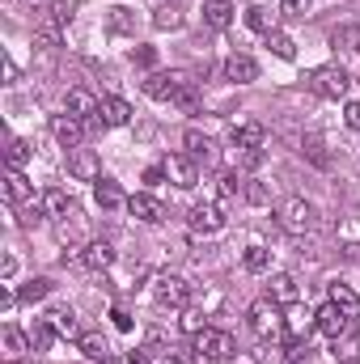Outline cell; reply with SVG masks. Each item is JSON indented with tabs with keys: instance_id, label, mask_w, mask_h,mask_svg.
Segmentation results:
<instances>
[{
	"instance_id": "e0dca14e",
	"label": "cell",
	"mask_w": 360,
	"mask_h": 364,
	"mask_svg": "<svg viewBox=\"0 0 360 364\" xmlns=\"http://www.w3.org/2000/svg\"><path fill=\"white\" fill-rule=\"evenodd\" d=\"M68 174L81 182H97L102 178V170H97V157H93L90 149H73V157H68Z\"/></svg>"
},
{
	"instance_id": "d590c367",
	"label": "cell",
	"mask_w": 360,
	"mask_h": 364,
	"mask_svg": "<svg viewBox=\"0 0 360 364\" xmlns=\"http://www.w3.org/2000/svg\"><path fill=\"white\" fill-rule=\"evenodd\" d=\"M268 47L280 55V60H292V55H297V43H292L288 34H280V30H271L268 34Z\"/></svg>"
},
{
	"instance_id": "f35d334b",
	"label": "cell",
	"mask_w": 360,
	"mask_h": 364,
	"mask_svg": "<svg viewBox=\"0 0 360 364\" xmlns=\"http://www.w3.org/2000/svg\"><path fill=\"white\" fill-rule=\"evenodd\" d=\"M238 191H246V186H242V178H238V174H221V199H233Z\"/></svg>"
},
{
	"instance_id": "f546056e",
	"label": "cell",
	"mask_w": 360,
	"mask_h": 364,
	"mask_svg": "<svg viewBox=\"0 0 360 364\" xmlns=\"http://www.w3.org/2000/svg\"><path fill=\"white\" fill-rule=\"evenodd\" d=\"M30 348H34V343H30V339H26L17 326H4V352H9V356H17V360H21Z\"/></svg>"
},
{
	"instance_id": "d4e9b609",
	"label": "cell",
	"mask_w": 360,
	"mask_h": 364,
	"mask_svg": "<svg viewBox=\"0 0 360 364\" xmlns=\"http://www.w3.org/2000/svg\"><path fill=\"white\" fill-rule=\"evenodd\" d=\"M246 26H250L255 34H271V30H275V13H271L268 4H250V9H246Z\"/></svg>"
},
{
	"instance_id": "f907efd6",
	"label": "cell",
	"mask_w": 360,
	"mask_h": 364,
	"mask_svg": "<svg viewBox=\"0 0 360 364\" xmlns=\"http://www.w3.org/2000/svg\"><path fill=\"white\" fill-rule=\"evenodd\" d=\"M162 364H186V360H179V356H166V360H162Z\"/></svg>"
},
{
	"instance_id": "30bf717a",
	"label": "cell",
	"mask_w": 360,
	"mask_h": 364,
	"mask_svg": "<svg viewBox=\"0 0 360 364\" xmlns=\"http://www.w3.org/2000/svg\"><path fill=\"white\" fill-rule=\"evenodd\" d=\"M225 229V208L221 203H195L191 208V233H221Z\"/></svg>"
},
{
	"instance_id": "9c48e42d",
	"label": "cell",
	"mask_w": 360,
	"mask_h": 364,
	"mask_svg": "<svg viewBox=\"0 0 360 364\" xmlns=\"http://www.w3.org/2000/svg\"><path fill=\"white\" fill-rule=\"evenodd\" d=\"M127 212L136 216V220H144V225H162L170 212H166V203L157 199V195H149V191H140V195H132L127 199Z\"/></svg>"
},
{
	"instance_id": "e575fe53",
	"label": "cell",
	"mask_w": 360,
	"mask_h": 364,
	"mask_svg": "<svg viewBox=\"0 0 360 364\" xmlns=\"http://www.w3.org/2000/svg\"><path fill=\"white\" fill-rule=\"evenodd\" d=\"M51 339H55V326H51L47 318H38V322H34V331H30V343H34L38 352H47V348H51Z\"/></svg>"
},
{
	"instance_id": "484cf974",
	"label": "cell",
	"mask_w": 360,
	"mask_h": 364,
	"mask_svg": "<svg viewBox=\"0 0 360 364\" xmlns=\"http://www.w3.org/2000/svg\"><path fill=\"white\" fill-rule=\"evenodd\" d=\"M77 348H81L90 360H106V356H110V343H106V335H97V331H85V335L77 339Z\"/></svg>"
},
{
	"instance_id": "8d00e7d4",
	"label": "cell",
	"mask_w": 360,
	"mask_h": 364,
	"mask_svg": "<svg viewBox=\"0 0 360 364\" xmlns=\"http://www.w3.org/2000/svg\"><path fill=\"white\" fill-rule=\"evenodd\" d=\"M301 153H305L314 166H331V157H327V149H322V140H318V136H305V140H301Z\"/></svg>"
},
{
	"instance_id": "4316f807",
	"label": "cell",
	"mask_w": 360,
	"mask_h": 364,
	"mask_svg": "<svg viewBox=\"0 0 360 364\" xmlns=\"http://www.w3.org/2000/svg\"><path fill=\"white\" fill-rule=\"evenodd\" d=\"M93 195H97V203H102V208H119V203H127L115 178H97V182H93Z\"/></svg>"
},
{
	"instance_id": "2e32d148",
	"label": "cell",
	"mask_w": 360,
	"mask_h": 364,
	"mask_svg": "<svg viewBox=\"0 0 360 364\" xmlns=\"http://www.w3.org/2000/svg\"><path fill=\"white\" fill-rule=\"evenodd\" d=\"M182 144H186V157H191V161H203V166H212V161H216V144H212L199 127H191V132L182 136Z\"/></svg>"
},
{
	"instance_id": "5b68a950",
	"label": "cell",
	"mask_w": 360,
	"mask_h": 364,
	"mask_svg": "<svg viewBox=\"0 0 360 364\" xmlns=\"http://www.w3.org/2000/svg\"><path fill=\"white\" fill-rule=\"evenodd\" d=\"M68 114H77L90 132H102V127H106V119H102V102H97L90 90H81V85L68 90Z\"/></svg>"
},
{
	"instance_id": "7402d4cb",
	"label": "cell",
	"mask_w": 360,
	"mask_h": 364,
	"mask_svg": "<svg viewBox=\"0 0 360 364\" xmlns=\"http://www.w3.org/2000/svg\"><path fill=\"white\" fill-rule=\"evenodd\" d=\"M81 263H85L90 272H106V267L115 263V246H110V242H90V246L81 250Z\"/></svg>"
},
{
	"instance_id": "f1b7e54d",
	"label": "cell",
	"mask_w": 360,
	"mask_h": 364,
	"mask_svg": "<svg viewBox=\"0 0 360 364\" xmlns=\"http://www.w3.org/2000/svg\"><path fill=\"white\" fill-rule=\"evenodd\" d=\"M47 296H51V279H43V275L30 279V284H21V292H17V301H30V305L34 301H47Z\"/></svg>"
},
{
	"instance_id": "816d5d0a",
	"label": "cell",
	"mask_w": 360,
	"mask_h": 364,
	"mask_svg": "<svg viewBox=\"0 0 360 364\" xmlns=\"http://www.w3.org/2000/svg\"><path fill=\"white\" fill-rule=\"evenodd\" d=\"M339 364H360V360H356V356H348V360H339Z\"/></svg>"
},
{
	"instance_id": "db71d44e",
	"label": "cell",
	"mask_w": 360,
	"mask_h": 364,
	"mask_svg": "<svg viewBox=\"0 0 360 364\" xmlns=\"http://www.w3.org/2000/svg\"><path fill=\"white\" fill-rule=\"evenodd\" d=\"M17 364H30V360H17Z\"/></svg>"
},
{
	"instance_id": "f5cc1de1",
	"label": "cell",
	"mask_w": 360,
	"mask_h": 364,
	"mask_svg": "<svg viewBox=\"0 0 360 364\" xmlns=\"http://www.w3.org/2000/svg\"><path fill=\"white\" fill-rule=\"evenodd\" d=\"M102 364H119V360H102Z\"/></svg>"
},
{
	"instance_id": "f6af8a7d",
	"label": "cell",
	"mask_w": 360,
	"mask_h": 364,
	"mask_svg": "<svg viewBox=\"0 0 360 364\" xmlns=\"http://www.w3.org/2000/svg\"><path fill=\"white\" fill-rule=\"evenodd\" d=\"M182 331L199 335V331H203V318H199V314H186V318H182Z\"/></svg>"
},
{
	"instance_id": "277c9868",
	"label": "cell",
	"mask_w": 360,
	"mask_h": 364,
	"mask_svg": "<svg viewBox=\"0 0 360 364\" xmlns=\"http://www.w3.org/2000/svg\"><path fill=\"white\" fill-rule=\"evenodd\" d=\"M309 85H314V93H318V97H331V102H339V97H348V93H352V77H348L344 68L327 64V68H314Z\"/></svg>"
},
{
	"instance_id": "3957f363",
	"label": "cell",
	"mask_w": 360,
	"mask_h": 364,
	"mask_svg": "<svg viewBox=\"0 0 360 364\" xmlns=\"http://www.w3.org/2000/svg\"><path fill=\"white\" fill-rule=\"evenodd\" d=\"M284 305H275L271 296H263V301H255L250 305V331L259 335V339H280L284 335V314H280Z\"/></svg>"
},
{
	"instance_id": "ac0fdd59",
	"label": "cell",
	"mask_w": 360,
	"mask_h": 364,
	"mask_svg": "<svg viewBox=\"0 0 360 364\" xmlns=\"http://www.w3.org/2000/svg\"><path fill=\"white\" fill-rule=\"evenodd\" d=\"M132 114H136V110H132V102H127V97H115V93H110V97H102V119H106V127H127V123H132Z\"/></svg>"
},
{
	"instance_id": "603a6c76",
	"label": "cell",
	"mask_w": 360,
	"mask_h": 364,
	"mask_svg": "<svg viewBox=\"0 0 360 364\" xmlns=\"http://www.w3.org/2000/svg\"><path fill=\"white\" fill-rule=\"evenodd\" d=\"M43 212L47 216H68V212H77V203L68 199V191H60V186H51V191H43Z\"/></svg>"
},
{
	"instance_id": "7a4b0ae2",
	"label": "cell",
	"mask_w": 360,
	"mask_h": 364,
	"mask_svg": "<svg viewBox=\"0 0 360 364\" xmlns=\"http://www.w3.org/2000/svg\"><path fill=\"white\" fill-rule=\"evenodd\" d=\"M195 352L212 364H225V360L238 356V343H233V335H225V331H216V326H203V331L195 335Z\"/></svg>"
},
{
	"instance_id": "7dc6e473",
	"label": "cell",
	"mask_w": 360,
	"mask_h": 364,
	"mask_svg": "<svg viewBox=\"0 0 360 364\" xmlns=\"http://www.w3.org/2000/svg\"><path fill=\"white\" fill-rule=\"evenodd\" d=\"M110 318H115V326H119V331H132V318H127V314H123V309H115V314H110Z\"/></svg>"
},
{
	"instance_id": "d6a6232c",
	"label": "cell",
	"mask_w": 360,
	"mask_h": 364,
	"mask_svg": "<svg viewBox=\"0 0 360 364\" xmlns=\"http://www.w3.org/2000/svg\"><path fill=\"white\" fill-rule=\"evenodd\" d=\"M174 106H179L182 114H195V110H199V93H195V85H191V81H182V85H179V93H174Z\"/></svg>"
},
{
	"instance_id": "6da1fadb",
	"label": "cell",
	"mask_w": 360,
	"mask_h": 364,
	"mask_svg": "<svg viewBox=\"0 0 360 364\" xmlns=\"http://www.w3.org/2000/svg\"><path fill=\"white\" fill-rule=\"evenodd\" d=\"M275 220H280V229H284V233L305 237V233H314V225H318V208H314L309 199H301V195H288V199L280 203Z\"/></svg>"
},
{
	"instance_id": "44dd1931",
	"label": "cell",
	"mask_w": 360,
	"mask_h": 364,
	"mask_svg": "<svg viewBox=\"0 0 360 364\" xmlns=\"http://www.w3.org/2000/svg\"><path fill=\"white\" fill-rule=\"evenodd\" d=\"M233 13H238V9H233L229 0H203V21H208L212 30H229V26H233Z\"/></svg>"
},
{
	"instance_id": "1f68e13d",
	"label": "cell",
	"mask_w": 360,
	"mask_h": 364,
	"mask_svg": "<svg viewBox=\"0 0 360 364\" xmlns=\"http://www.w3.org/2000/svg\"><path fill=\"white\" fill-rule=\"evenodd\" d=\"M106 26H110V34H127V30H136V17H132V9H110V17H106Z\"/></svg>"
},
{
	"instance_id": "7bdbcfd3",
	"label": "cell",
	"mask_w": 360,
	"mask_h": 364,
	"mask_svg": "<svg viewBox=\"0 0 360 364\" xmlns=\"http://www.w3.org/2000/svg\"><path fill=\"white\" fill-rule=\"evenodd\" d=\"M246 199H250V203H268L271 195H268V186H263V182H246Z\"/></svg>"
},
{
	"instance_id": "ee69618b",
	"label": "cell",
	"mask_w": 360,
	"mask_h": 364,
	"mask_svg": "<svg viewBox=\"0 0 360 364\" xmlns=\"http://www.w3.org/2000/svg\"><path fill=\"white\" fill-rule=\"evenodd\" d=\"M344 119H348L352 132H360V102H348V106H344Z\"/></svg>"
},
{
	"instance_id": "9a60e30c",
	"label": "cell",
	"mask_w": 360,
	"mask_h": 364,
	"mask_svg": "<svg viewBox=\"0 0 360 364\" xmlns=\"http://www.w3.org/2000/svg\"><path fill=\"white\" fill-rule=\"evenodd\" d=\"M268 296L275 301V305H297V301H301V284H297L288 272H280V275H271Z\"/></svg>"
},
{
	"instance_id": "8fae6325",
	"label": "cell",
	"mask_w": 360,
	"mask_h": 364,
	"mask_svg": "<svg viewBox=\"0 0 360 364\" xmlns=\"http://www.w3.org/2000/svg\"><path fill=\"white\" fill-rule=\"evenodd\" d=\"M225 77H229L233 85H250V81H259V64H255V55L233 51V55L225 60Z\"/></svg>"
},
{
	"instance_id": "5bb4252c",
	"label": "cell",
	"mask_w": 360,
	"mask_h": 364,
	"mask_svg": "<svg viewBox=\"0 0 360 364\" xmlns=\"http://www.w3.org/2000/svg\"><path fill=\"white\" fill-rule=\"evenodd\" d=\"M4 199H9L13 208L34 203V186H30V178H26L21 170H9V174H4Z\"/></svg>"
},
{
	"instance_id": "52a82bcc",
	"label": "cell",
	"mask_w": 360,
	"mask_h": 364,
	"mask_svg": "<svg viewBox=\"0 0 360 364\" xmlns=\"http://www.w3.org/2000/svg\"><path fill=\"white\" fill-rule=\"evenodd\" d=\"M153 292H157V305H170V309H182L191 301V284L182 275H157Z\"/></svg>"
},
{
	"instance_id": "ffe728a7",
	"label": "cell",
	"mask_w": 360,
	"mask_h": 364,
	"mask_svg": "<svg viewBox=\"0 0 360 364\" xmlns=\"http://www.w3.org/2000/svg\"><path fill=\"white\" fill-rule=\"evenodd\" d=\"M47 322L55 326V335H64V339H81V331H77V314H73L68 305H51V309H47Z\"/></svg>"
},
{
	"instance_id": "74e56055",
	"label": "cell",
	"mask_w": 360,
	"mask_h": 364,
	"mask_svg": "<svg viewBox=\"0 0 360 364\" xmlns=\"http://www.w3.org/2000/svg\"><path fill=\"white\" fill-rule=\"evenodd\" d=\"M153 26H157V30H179L182 13L174 9V4H170V9H157V13H153Z\"/></svg>"
},
{
	"instance_id": "83f0119b",
	"label": "cell",
	"mask_w": 360,
	"mask_h": 364,
	"mask_svg": "<svg viewBox=\"0 0 360 364\" xmlns=\"http://www.w3.org/2000/svg\"><path fill=\"white\" fill-rule=\"evenodd\" d=\"M30 153H34V149H30V140L13 136V140H9V149H4V157H9V170H21V166L30 161Z\"/></svg>"
},
{
	"instance_id": "4dcf8cb0",
	"label": "cell",
	"mask_w": 360,
	"mask_h": 364,
	"mask_svg": "<svg viewBox=\"0 0 360 364\" xmlns=\"http://www.w3.org/2000/svg\"><path fill=\"white\" fill-rule=\"evenodd\" d=\"M331 47H344V51H360V26H339L335 34H331Z\"/></svg>"
},
{
	"instance_id": "bcb514c9",
	"label": "cell",
	"mask_w": 360,
	"mask_h": 364,
	"mask_svg": "<svg viewBox=\"0 0 360 364\" xmlns=\"http://www.w3.org/2000/svg\"><path fill=\"white\" fill-rule=\"evenodd\" d=\"M0 275H4V279H13V275H17V259H13V255L0 263Z\"/></svg>"
},
{
	"instance_id": "60d3db41",
	"label": "cell",
	"mask_w": 360,
	"mask_h": 364,
	"mask_svg": "<svg viewBox=\"0 0 360 364\" xmlns=\"http://www.w3.org/2000/svg\"><path fill=\"white\" fill-rule=\"evenodd\" d=\"M305 9H309V0H280L284 17H305Z\"/></svg>"
},
{
	"instance_id": "836d02e7",
	"label": "cell",
	"mask_w": 360,
	"mask_h": 364,
	"mask_svg": "<svg viewBox=\"0 0 360 364\" xmlns=\"http://www.w3.org/2000/svg\"><path fill=\"white\" fill-rule=\"evenodd\" d=\"M242 263H246V272H255V275L268 272V267H271V250H268V246H250Z\"/></svg>"
},
{
	"instance_id": "681fc988",
	"label": "cell",
	"mask_w": 360,
	"mask_h": 364,
	"mask_svg": "<svg viewBox=\"0 0 360 364\" xmlns=\"http://www.w3.org/2000/svg\"><path fill=\"white\" fill-rule=\"evenodd\" d=\"M123 364H153V360H149L144 352H132V356H127V360H123Z\"/></svg>"
},
{
	"instance_id": "ba28073f",
	"label": "cell",
	"mask_w": 360,
	"mask_h": 364,
	"mask_svg": "<svg viewBox=\"0 0 360 364\" xmlns=\"http://www.w3.org/2000/svg\"><path fill=\"white\" fill-rule=\"evenodd\" d=\"M162 170H166V178L174 182V186H182V191H191V186L199 182V161H191L186 153L166 157V161H162Z\"/></svg>"
},
{
	"instance_id": "d6986e66",
	"label": "cell",
	"mask_w": 360,
	"mask_h": 364,
	"mask_svg": "<svg viewBox=\"0 0 360 364\" xmlns=\"http://www.w3.org/2000/svg\"><path fill=\"white\" fill-rule=\"evenodd\" d=\"M229 140L238 144V149H263V140H268V132L259 127V123H233V132H229Z\"/></svg>"
},
{
	"instance_id": "ab89813d",
	"label": "cell",
	"mask_w": 360,
	"mask_h": 364,
	"mask_svg": "<svg viewBox=\"0 0 360 364\" xmlns=\"http://www.w3.org/2000/svg\"><path fill=\"white\" fill-rule=\"evenodd\" d=\"M305 352H309V343H305V339H288V343H284V356H288L292 364L305 360Z\"/></svg>"
},
{
	"instance_id": "b9f144b4",
	"label": "cell",
	"mask_w": 360,
	"mask_h": 364,
	"mask_svg": "<svg viewBox=\"0 0 360 364\" xmlns=\"http://www.w3.org/2000/svg\"><path fill=\"white\" fill-rule=\"evenodd\" d=\"M132 60H136L140 68H153V64H157V51H153V47H136V51H132Z\"/></svg>"
},
{
	"instance_id": "8992f818",
	"label": "cell",
	"mask_w": 360,
	"mask_h": 364,
	"mask_svg": "<svg viewBox=\"0 0 360 364\" xmlns=\"http://www.w3.org/2000/svg\"><path fill=\"white\" fill-rule=\"evenodd\" d=\"M85 132H90V127H85L77 114H68V110L51 119V136H55V140H60V149H68V153H73V149H81Z\"/></svg>"
},
{
	"instance_id": "7c38bea8",
	"label": "cell",
	"mask_w": 360,
	"mask_h": 364,
	"mask_svg": "<svg viewBox=\"0 0 360 364\" xmlns=\"http://www.w3.org/2000/svg\"><path fill=\"white\" fill-rule=\"evenodd\" d=\"M314 318H318V331H322L327 339H344V335L352 331V318H348V314H339V309H335L331 301H327V305H322V309H318Z\"/></svg>"
},
{
	"instance_id": "c3c4849f",
	"label": "cell",
	"mask_w": 360,
	"mask_h": 364,
	"mask_svg": "<svg viewBox=\"0 0 360 364\" xmlns=\"http://www.w3.org/2000/svg\"><path fill=\"white\" fill-rule=\"evenodd\" d=\"M4 81H9V85L17 81V64H13V60H4Z\"/></svg>"
},
{
	"instance_id": "4fadbf2b",
	"label": "cell",
	"mask_w": 360,
	"mask_h": 364,
	"mask_svg": "<svg viewBox=\"0 0 360 364\" xmlns=\"http://www.w3.org/2000/svg\"><path fill=\"white\" fill-rule=\"evenodd\" d=\"M182 81H186L182 73H153V77L144 81V93H149L153 102H174V93H179Z\"/></svg>"
},
{
	"instance_id": "cb8c5ba5",
	"label": "cell",
	"mask_w": 360,
	"mask_h": 364,
	"mask_svg": "<svg viewBox=\"0 0 360 364\" xmlns=\"http://www.w3.org/2000/svg\"><path fill=\"white\" fill-rule=\"evenodd\" d=\"M331 305L348 318H360V296L348 288V284H331Z\"/></svg>"
}]
</instances>
